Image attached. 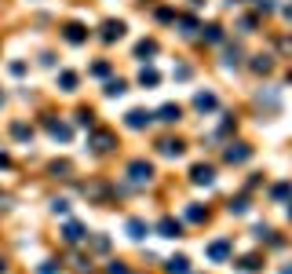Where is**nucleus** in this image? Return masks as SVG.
I'll return each instance as SVG.
<instances>
[{"label": "nucleus", "instance_id": "obj_1", "mask_svg": "<svg viewBox=\"0 0 292 274\" xmlns=\"http://www.w3.org/2000/svg\"><path fill=\"white\" fill-rule=\"evenodd\" d=\"M161 113H165V121H175V117H179V110H175V106H165Z\"/></svg>", "mask_w": 292, "mask_h": 274}]
</instances>
